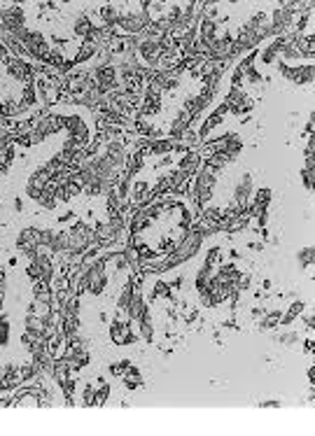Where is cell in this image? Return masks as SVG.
<instances>
[{"instance_id":"cell-1","label":"cell","mask_w":315,"mask_h":436,"mask_svg":"<svg viewBox=\"0 0 315 436\" xmlns=\"http://www.w3.org/2000/svg\"><path fill=\"white\" fill-rule=\"evenodd\" d=\"M203 240H206V238L201 236L199 231H196V229H189V231H187V236H185L180 243H177L173 252H175V257L182 261V264H185V261H192V259H194V257L201 252V248H203Z\"/></svg>"},{"instance_id":"cell-2","label":"cell","mask_w":315,"mask_h":436,"mask_svg":"<svg viewBox=\"0 0 315 436\" xmlns=\"http://www.w3.org/2000/svg\"><path fill=\"white\" fill-rule=\"evenodd\" d=\"M278 70L283 73V77H287V79H292L294 84H299V86H310L313 84V63H308V66H290V63H283L280 61L278 63Z\"/></svg>"},{"instance_id":"cell-3","label":"cell","mask_w":315,"mask_h":436,"mask_svg":"<svg viewBox=\"0 0 315 436\" xmlns=\"http://www.w3.org/2000/svg\"><path fill=\"white\" fill-rule=\"evenodd\" d=\"M252 194H255V184H252V175L250 173H243L238 177V182L234 184V199L236 203H241L243 208H248V203L252 201Z\"/></svg>"},{"instance_id":"cell-4","label":"cell","mask_w":315,"mask_h":436,"mask_svg":"<svg viewBox=\"0 0 315 436\" xmlns=\"http://www.w3.org/2000/svg\"><path fill=\"white\" fill-rule=\"evenodd\" d=\"M201 164H203V157H201V152H199V150H187L180 159H177V170L187 173L189 177H194V173L201 168Z\"/></svg>"},{"instance_id":"cell-5","label":"cell","mask_w":315,"mask_h":436,"mask_svg":"<svg viewBox=\"0 0 315 436\" xmlns=\"http://www.w3.org/2000/svg\"><path fill=\"white\" fill-rule=\"evenodd\" d=\"M224 103L229 105V110L248 105L250 96H248V91H245V86H229V91H227V96H224Z\"/></svg>"},{"instance_id":"cell-6","label":"cell","mask_w":315,"mask_h":436,"mask_svg":"<svg viewBox=\"0 0 315 436\" xmlns=\"http://www.w3.org/2000/svg\"><path fill=\"white\" fill-rule=\"evenodd\" d=\"M91 28H94V19H91V14H77V19H75L73 24V35L79 37V40H86L91 33Z\"/></svg>"},{"instance_id":"cell-7","label":"cell","mask_w":315,"mask_h":436,"mask_svg":"<svg viewBox=\"0 0 315 436\" xmlns=\"http://www.w3.org/2000/svg\"><path fill=\"white\" fill-rule=\"evenodd\" d=\"M303 310H306V303H303V301H294L290 308H287L285 315H280V327H290L292 322L297 320V317L301 315Z\"/></svg>"},{"instance_id":"cell-8","label":"cell","mask_w":315,"mask_h":436,"mask_svg":"<svg viewBox=\"0 0 315 436\" xmlns=\"http://www.w3.org/2000/svg\"><path fill=\"white\" fill-rule=\"evenodd\" d=\"M248 226H250V217H248V215H245V212H241V215H236V217H234V219H231V222H229V224H227V229H224V231H227V233H229V236H231V233H238V231H245V229H248Z\"/></svg>"},{"instance_id":"cell-9","label":"cell","mask_w":315,"mask_h":436,"mask_svg":"<svg viewBox=\"0 0 315 436\" xmlns=\"http://www.w3.org/2000/svg\"><path fill=\"white\" fill-rule=\"evenodd\" d=\"M52 310H54V303L33 301V303L28 306V308H26V313H30V315H35V317H40V320H42V317H44V315H49Z\"/></svg>"},{"instance_id":"cell-10","label":"cell","mask_w":315,"mask_h":436,"mask_svg":"<svg viewBox=\"0 0 315 436\" xmlns=\"http://www.w3.org/2000/svg\"><path fill=\"white\" fill-rule=\"evenodd\" d=\"M280 315H283V313H278V310L264 313V317H261V329H264V331H273V329H278L280 327Z\"/></svg>"},{"instance_id":"cell-11","label":"cell","mask_w":315,"mask_h":436,"mask_svg":"<svg viewBox=\"0 0 315 436\" xmlns=\"http://www.w3.org/2000/svg\"><path fill=\"white\" fill-rule=\"evenodd\" d=\"M271 199H273L271 189H259V191H255V194H252V203H255V206H259L261 210H268V206H271Z\"/></svg>"},{"instance_id":"cell-12","label":"cell","mask_w":315,"mask_h":436,"mask_svg":"<svg viewBox=\"0 0 315 436\" xmlns=\"http://www.w3.org/2000/svg\"><path fill=\"white\" fill-rule=\"evenodd\" d=\"M10 329H12L10 315H0V348L10 346Z\"/></svg>"},{"instance_id":"cell-13","label":"cell","mask_w":315,"mask_h":436,"mask_svg":"<svg viewBox=\"0 0 315 436\" xmlns=\"http://www.w3.org/2000/svg\"><path fill=\"white\" fill-rule=\"evenodd\" d=\"M24 329H26V331H33V333H40V336H42L44 324H42V320H40V317L26 313V315H24Z\"/></svg>"},{"instance_id":"cell-14","label":"cell","mask_w":315,"mask_h":436,"mask_svg":"<svg viewBox=\"0 0 315 436\" xmlns=\"http://www.w3.org/2000/svg\"><path fill=\"white\" fill-rule=\"evenodd\" d=\"M82 194L86 196V199H96V196H101V180H94V182H86L84 187H82Z\"/></svg>"},{"instance_id":"cell-15","label":"cell","mask_w":315,"mask_h":436,"mask_svg":"<svg viewBox=\"0 0 315 436\" xmlns=\"http://www.w3.org/2000/svg\"><path fill=\"white\" fill-rule=\"evenodd\" d=\"M128 366H131V359H121V362H112L110 364V373H112V376H124V373H126V369Z\"/></svg>"},{"instance_id":"cell-16","label":"cell","mask_w":315,"mask_h":436,"mask_svg":"<svg viewBox=\"0 0 315 436\" xmlns=\"http://www.w3.org/2000/svg\"><path fill=\"white\" fill-rule=\"evenodd\" d=\"M110 397V385H101L96 387V394H94V406H103Z\"/></svg>"},{"instance_id":"cell-17","label":"cell","mask_w":315,"mask_h":436,"mask_svg":"<svg viewBox=\"0 0 315 436\" xmlns=\"http://www.w3.org/2000/svg\"><path fill=\"white\" fill-rule=\"evenodd\" d=\"M94 394H96V387L94 385H84V392H82V406H94Z\"/></svg>"},{"instance_id":"cell-18","label":"cell","mask_w":315,"mask_h":436,"mask_svg":"<svg viewBox=\"0 0 315 436\" xmlns=\"http://www.w3.org/2000/svg\"><path fill=\"white\" fill-rule=\"evenodd\" d=\"M313 255H315V252H313V248H310V245H308V248H303L301 252H299V264H301V266H310V264H313Z\"/></svg>"},{"instance_id":"cell-19","label":"cell","mask_w":315,"mask_h":436,"mask_svg":"<svg viewBox=\"0 0 315 436\" xmlns=\"http://www.w3.org/2000/svg\"><path fill=\"white\" fill-rule=\"evenodd\" d=\"M56 229H40V243L37 245H52Z\"/></svg>"},{"instance_id":"cell-20","label":"cell","mask_w":315,"mask_h":436,"mask_svg":"<svg viewBox=\"0 0 315 436\" xmlns=\"http://www.w3.org/2000/svg\"><path fill=\"white\" fill-rule=\"evenodd\" d=\"M278 341L283 343V346H292V343H297L299 341V333L297 331H285V333H280Z\"/></svg>"},{"instance_id":"cell-21","label":"cell","mask_w":315,"mask_h":436,"mask_svg":"<svg viewBox=\"0 0 315 436\" xmlns=\"http://www.w3.org/2000/svg\"><path fill=\"white\" fill-rule=\"evenodd\" d=\"M301 180H303V187L308 189H313V168H306V166H303L301 168Z\"/></svg>"},{"instance_id":"cell-22","label":"cell","mask_w":315,"mask_h":436,"mask_svg":"<svg viewBox=\"0 0 315 436\" xmlns=\"http://www.w3.org/2000/svg\"><path fill=\"white\" fill-rule=\"evenodd\" d=\"M308 382H310V387L315 385V366H310L308 369Z\"/></svg>"},{"instance_id":"cell-23","label":"cell","mask_w":315,"mask_h":436,"mask_svg":"<svg viewBox=\"0 0 315 436\" xmlns=\"http://www.w3.org/2000/svg\"><path fill=\"white\" fill-rule=\"evenodd\" d=\"M252 317H255V320H261V317H264V310H261V308H252Z\"/></svg>"},{"instance_id":"cell-24","label":"cell","mask_w":315,"mask_h":436,"mask_svg":"<svg viewBox=\"0 0 315 436\" xmlns=\"http://www.w3.org/2000/svg\"><path fill=\"white\" fill-rule=\"evenodd\" d=\"M306 355H313V338L306 341Z\"/></svg>"},{"instance_id":"cell-25","label":"cell","mask_w":315,"mask_h":436,"mask_svg":"<svg viewBox=\"0 0 315 436\" xmlns=\"http://www.w3.org/2000/svg\"><path fill=\"white\" fill-rule=\"evenodd\" d=\"M5 292H7V282L5 280H0V297H5Z\"/></svg>"},{"instance_id":"cell-26","label":"cell","mask_w":315,"mask_h":436,"mask_svg":"<svg viewBox=\"0 0 315 436\" xmlns=\"http://www.w3.org/2000/svg\"><path fill=\"white\" fill-rule=\"evenodd\" d=\"M261 406H268V408H273V406H280V404H278V401H264Z\"/></svg>"},{"instance_id":"cell-27","label":"cell","mask_w":315,"mask_h":436,"mask_svg":"<svg viewBox=\"0 0 315 436\" xmlns=\"http://www.w3.org/2000/svg\"><path fill=\"white\" fill-rule=\"evenodd\" d=\"M3 306H5V297H0V310H3Z\"/></svg>"}]
</instances>
